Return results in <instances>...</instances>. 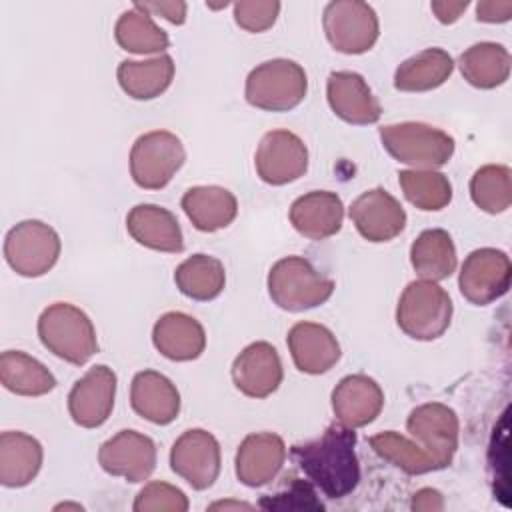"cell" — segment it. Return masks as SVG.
Masks as SVG:
<instances>
[{"mask_svg":"<svg viewBox=\"0 0 512 512\" xmlns=\"http://www.w3.org/2000/svg\"><path fill=\"white\" fill-rule=\"evenodd\" d=\"M356 432L344 424H330L320 438L290 448L292 460L324 496L338 500L360 482Z\"/></svg>","mask_w":512,"mask_h":512,"instance_id":"1","label":"cell"},{"mask_svg":"<svg viewBox=\"0 0 512 512\" xmlns=\"http://www.w3.org/2000/svg\"><path fill=\"white\" fill-rule=\"evenodd\" d=\"M38 336L54 356L82 366L98 352L92 320L70 302H54L38 318Z\"/></svg>","mask_w":512,"mask_h":512,"instance_id":"2","label":"cell"},{"mask_svg":"<svg viewBox=\"0 0 512 512\" xmlns=\"http://www.w3.org/2000/svg\"><path fill=\"white\" fill-rule=\"evenodd\" d=\"M334 292V280L318 272L302 256H286L268 272L272 302L288 312H302L324 304Z\"/></svg>","mask_w":512,"mask_h":512,"instance_id":"3","label":"cell"},{"mask_svg":"<svg viewBox=\"0 0 512 512\" xmlns=\"http://www.w3.org/2000/svg\"><path fill=\"white\" fill-rule=\"evenodd\" d=\"M308 90L304 68L288 58H272L250 70L244 96L250 106L266 112L296 108Z\"/></svg>","mask_w":512,"mask_h":512,"instance_id":"4","label":"cell"},{"mask_svg":"<svg viewBox=\"0 0 512 512\" xmlns=\"http://www.w3.org/2000/svg\"><path fill=\"white\" fill-rule=\"evenodd\" d=\"M380 140L394 160L416 170H434L448 164L456 148L448 132L424 122L386 124L380 128Z\"/></svg>","mask_w":512,"mask_h":512,"instance_id":"5","label":"cell"},{"mask_svg":"<svg viewBox=\"0 0 512 512\" xmlns=\"http://www.w3.org/2000/svg\"><path fill=\"white\" fill-rule=\"evenodd\" d=\"M452 310V300L442 286L432 280H414L398 300L396 324L414 340H436L448 330Z\"/></svg>","mask_w":512,"mask_h":512,"instance_id":"6","label":"cell"},{"mask_svg":"<svg viewBox=\"0 0 512 512\" xmlns=\"http://www.w3.org/2000/svg\"><path fill=\"white\" fill-rule=\"evenodd\" d=\"M186 150L168 130H152L136 138L130 150V176L144 190L164 188L182 168Z\"/></svg>","mask_w":512,"mask_h":512,"instance_id":"7","label":"cell"},{"mask_svg":"<svg viewBox=\"0 0 512 512\" xmlns=\"http://www.w3.org/2000/svg\"><path fill=\"white\" fill-rule=\"evenodd\" d=\"M62 250L58 232L42 220H22L4 238L8 266L26 278H38L54 268Z\"/></svg>","mask_w":512,"mask_h":512,"instance_id":"8","label":"cell"},{"mask_svg":"<svg viewBox=\"0 0 512 512\" xmlns=\"http://www.w3.org/2000/svg\"><path fill=\"white\" fill-rule=\"evenodd\" d=\"M322 26L330 46L342 54L368 52L380 34L374 8L360 0L328 2L324 8Z\"/></svg>","mask_w":512,"mask_h":512,"instance_id":"9","label":"cell"},{"mask_svg":"<svg viewBox=\"0 0 512 512\" xmlns=\"http://www.w3.org/2000/svg\"><path fill=\"white\" fill-rule=\"evenodd\" d=\"M510 280L512 264L508 254L496 248H478L466 256L458 286L468 302L486 306L508 292Z\"/></svg>","mask_w":512,"mask_h":512,"instance_id":"10","label":"cell"},{"mask_svg":"<svg viewBox=\"0 0 512 512\" xmlns=\"http://www.w3.org/2000/svg\"><path fill=\"white\" fill-rule=\"evenodd\" d=\"M222 466L218 440L202 428L186 430L170 450V468L194 490L210 488Z\"/></svg>","mask_w":512,"mask_h":512,"instance_id":"11","label":"cell"},{"mask_svg":"<svg viewBox=\"0 0 512 512\" xmlns=\"http://www.w3.org/2000/svg\"><path fill=\"white\" fill-rule=\"evenodd\" d=\"M254 166L262 182L284 186L306 174L308 148L294 132L272 130L262 136L254 154Z\"/></svg>","mask_w":512,"mask_h":512,"instance_id":"12","label":"cell"},{"mask_svg":"<svg viewBox=\"0 0 512 512\" xmlns=\"http://www.w3.org/2000/svg\"><path fill=\"white\" fill-rule=\"evenodd\" d=\"M406 428L432 456L438 470L452 464V458L458 448L460 430L458 416L452 408L440 402L420 404L410 412Z\"/></svg>","mask_w":512,"mask_h":512,"instance_id":"13","label":"cell"},{"mask_svg":"<svg viewBox=\"0 0 512 512\" xmlns=\"http://www.w3.org/2000/svg\"><path fill=\"white\" fill-rule=\"evenodd\" d=\"M98 462L106 474L138 484L156 468V444L142 432L120 430L100 446Z\"/></svg>","mask_w":512,"mask_h":512,"instance_id":"14","label":"cell"},{"mask_svg":"<svg viewBox=\"0 0 512 512\" xmlns=\"http://www.w3.org/2000/svg\"><path fill=\"white\" fill-rule=\"evenodd\" d=\"M116 374L112 368L98 364L92 366L70 390L68 412L82 428L102 426L114 408Z\"/></svg>","mask_w":512,"mask_h":512,"instance_id":"15","label":"cell"},{"mask_svg":"<svg viewBox=\"0 0 512 512\" xmlns=\"http://www.w3.org/2000/svg\"><path fill=\"white\" fill-rule=\"evenodd\" d=\"M350 220L368 242H388L404 230L406 212L388 190L372 188L350 204Z\"/></svg>","mask_w":512,"mask_h":512,"instance_id":"16","label":"cell"},{"mask_svg":"<svg viewBox=\"0 0 512 512\" xmlns=\"http://www.w3.org/2000/svg\"><path fill=\"white\" fill-rule=\"evenodd\" d=\"M286 460L284 440L274 432L248 434L236 450V478L250 488L270 484Z\"/></svg>","mask_w":512,"mask_h":512,"instance_id":"17","label":"cell"},{"mask_svg":"<svg viewBox=\"0 0 512 512\" xmlns=\"http://www.w3.org/2000/svg\"><path fill=\"white\" fill-rule=\"evenodd\" d=\"M282 362L270 342L248 344L232 364L234 386L250 398H266L282 384Z\"/></svg>","mask_w":512,"mask_h":512,"instance_id":"18","label":"cell"},{"mask_svg":"<svg viewBox=\"0 0 512 512\" xmlns=\"http://www.w3.org/2000/svg\"><path fill=\"white\" fill-rule=\"evenodd\" d=\"M326 96L332 112L348 124L366 126L380 120V102L358 72H332L326 82Z\"/></svg>","mask_w":512,"mask_h":512,"instance_id":"19","label":"cell"},{"mask_svg":"<svg viewBox=\"0 0 512 512\" xmlns=\"http://www.w3.org/2000/svg\"><path fill=\"white\" fill-rule=\"evenodd\" d=\"M382 406L384 392L378 382L366 374L344 376L332 390L334 416L348 428L368 426L378 418Z\"/></svg>","mask_w":512,"mask_h":512,"instance_id":"20","label":"cell"},{"mask_svg":"<svg viewBox=\"0 0 512 512\" xmlns=\"http://www.w3.org/2000/svg\"><path fill=\"white\" fill-rule=\"evenodd\" d=\"M288 350L294 366L304 374H324L340 360V344L330 328L316 322H298L288 332Z\"/></svg>","mask_w":512,"mask_h":512,"instance_id":"21","label":"cell"},{"mask_svg":"<svg viewBox=\"0 0 512 512\" xmlns=\"http://www.w3.org/2000/svg\"><path fill=\"white\" fill-rule=\"evenodd\" d=\"M344 204L336 192L314 190L296 198L290 206V222L298 234L310 240H326L342 228Z\"/></svg>","mask_w":512,"mask_h":512,"instance_id":"22","label":"cell"},{"mask_svg":"<svg viewBox=\"0 0 512 512\" xmlns=\"http://www.w3.org/2000/svg\"><path fill=\"white\" fill-rule=\"evenodd\" d=\"M130 404L144 420L166 426L178 418L180 392L164 374L156 370H142L132 380Z\"/></svg>","mask_w":512,"mask_h":512,"instance_id":"23","label":"cell"},{"mask_svg":"<svg viewBox=\"0 0 512 512\" xmlns=\"http://www.w3.org/2000/svg\"><path fill=\"white\" fill-rule=\"evenodd\" d=\"M128 234L150 250L178 254L184 250V236L176 216L158 204H138L126 216Z\"/></svg>","mask_w":512,"mask_h":512,"instance_id":"24","label":"cell"},{"mask_svg":"<svg viewBox=\"0 0 512 512\" xmlns=\"http://www.w3.org/2000/svg\"><path fill=\"white\" fill-rule=\"evenodd\" d=\"M152 342L168 360L190 362L204 352L206 332L194 316L184 312H166L152 328Z\"/></svg>","mask_w":512,"mask_h":512,"instance_id":"25","label":"cell"},{"mask_svg":"<svg viewBox=\"0 0 512 512\" xmlns=\"http://www.w3.org/2000/svg\"><path fill=\"white\" fill-rule=\"evenodd\" d=\"M42 444L20 430L0 434V484L6 488L28 486L40 472Z\"/></svg>","mask_w":512,"mask_h":512,"instance_id":"26","label":"cell"},{"mask_svg":"<svg viewBox=\"0 0 512 512\" xmlns=\"http://www.w3.org/2000/svg\"><path fill=\"white\" fill-rule=\"evenodd\" d=\"M182 210L200 232H216L230 226L238 214L236 196L222 186H192L182 196Z\"/></svg>","mask_w":512,"mask_h":512,"instance_id":"27","label":"cell"},{"mask_svg":"<svg viewBox=\"0 0 512 512\" xmlns=\"http://www.w3.org/2000/svg\"><path fill=\"white\" fill-rule=\"evenodd\" d=\"M454 70L452 56L442 48H426L404 60L394 72L400 92H428L442 86Z\"/></svg>","mask_w":512,"mask_h":512,"instance_id":"28","label":"cell"},{"mask_svg":"<svg viewBox=\"0 0 512 512\" xmlns=\"http://www.w3.org/2000/svg\"><path fill=\"white\" fill-rule=\"evenodd\" d=\"M120 88L134 100H152L168 90L174 78V60L168 54L150 60H124L118 70Z\"/></svg>","mask_w":512,"mask_h":512,"instance_id":"29","label":"cell"},{"mask_svg":"<svg viewBox=\"0 0 512 512\" xmlns=\"http://www.w3.org/2000/svg\"><path fill=\"white\" fill-rule=\"evenodd\" d=\"M410 262L422 280H444L456 270V246L442 228H430L418 234L410 246Z\"/></svg>","mask_w":512,"mask_h":512,"instance_id":"30","label":"cell"},{"mask_svg":"<svg viewBox=\"0 0 512 512\" xmlns=\"http://www.w3.org/2000/svg\"><path fill=\"white\" fill-rule=\"evenodd\" d=\"M458 66L468 84L480 90H492L508 80L510 54L502 44L478 42L460 54Z\"/></svg>","mask_w":512,"mask_h":512,"instance_id":"31","label":"cell"},{"mask_svg":"<svg viewBox=\"0 0 512 512\" xmlns=\"http://www.w3.org/2000/svg\"><path fill=\"white\" fill-rule=\"evenodd\" d=\"M0 382L18 396H44L56 388L54 374L40 360L20 350L2 352Z\"/></svg>","mask_w":512,"mask_h":512,"instance_id":"32","label":"cell"},{"mask_svg":"<svg viewBox=\"0 0 512 512\" xmlns=\"http://www.w3.org/2000/svg\"><path fill=\"white\" fill-rule=\"evenodd\" d=\"M178 290L198 302H208L220 296L226 284L224 264L208 254H194L186 258L174 272Z\"/></svg>","mask_w":512,"mask_h":512,"instance_id":"33","label":"cell"},{"mask_svg":"<svg viewBox=\"0 0 512 512\" xmlns=\"http://www.w3.org/2000/svg\"><path fill=\"white\" fill-rule=\"evenodd\" d=\"M114 36L122 50L134 54H156L170 46L168 34L152 20V14L138 6L120 14Z\"/></svg>","mask_w":512,"mask_h":512,"instance_id":"34","label":"cell"},{"mask_svg":"<svg viewBox=\"0 0 512 512\" xmlns=\"http://www.w3.org/2000/svg\"><path fill=\"white\" fill-rule=\"evenodd\" d=\"M370 446L380 458L394 464L406 474L418 476V474H428L438 470L432 456L420 444L408 440L406 436L394 430H386L370 436Z\"/></svg>","mask_w":512,"mask_h":512,"instance_id":"35","label":"cell"},{"mask_svg":"<svg viewBox=\"0 0 512 512\" xmlns=\"http://www.w3.org/2000/svg\"><path fill=\"white\" fill-rule=\"evenodd\" d=\"M400 188L410 204L420 210H442L452 200V184L446 174L436 170H400Z\"/></svg>","mask_w":512,"mask_h":512,"instance_id":"36","label":"cell"},{"mask_svg":"<svg viewBox=\"0 0 512 512\" xmlns=\"http://www.w3.org/2000/svg\"><path fill=\"white\" fill-rule=\"evenodd\" d=\"M472 202L488 212L500 214L512 204V182L510 168L502 164H486L478 168L470 180Z\"/></svg>","mask_w":512,"mask_h":512,"instance_id":"37","label":"cell"},{"mask_svg":"<svg viewBox=\"0 0 512 512\" xmlns=\"http://www.w3.org/2000/svg\"><path fill=\"white\" fill-rule=\"evenodd\" d=\"M186 494L168 482H148L134 500L136 512H186Z\"/></svg>","mask_w":512,"mask_h":512,"instance_id":"38","label":"cell"},{"mask_svg":"<svg viewBox=\"0 0 512 512\" xmlns=\"http://www.w3.org/2000/svg\"><path fill=\"white\" fill-rule=\"evenodd\" d=\"M260 508H266V510H324V504L316 500L312 482L292 478L286 492H278L274 496H264L260 500Z\"/></svg>","mask_w":512,"mask_h":512,"instance_id":"39","label":"cell"},{"mask_svg":"<svg viewBox=\"0 0 512 512\" xmlns=\"http://www.w3.org/2000/svg\"><path fill=\"white\" fill-rule=\"evenodd\" d=\"M280 12L276 0H240L234 4V20L246 32H264L274 26Z\"/></svg>","mask_w":512,"mask_h":512,"instance_id":"40","label":"cell"},{"mask_svg":"<svg viewBox=\"0 0 512 512\" xmlns=\"http://www.w3.org/2000/svg\"><path fill=\"white\" fill-rule=\"evenodd\" d=\"M134 6L146 10L148 14L164 16L172 24H184L186 22V2L170 0V2H134Z\"/></svg>","mask_w":512,"mask_h":512,"instance_id":"41","label":"cell"},{"mask_svg":"<svg viewBox=\"0 0 512 512\" xmlns=\"http://www.w3.org/2000/svg\"><path fill=\"white\" fill-rule=\"evenodd\" d=\"M512 18V2L510 0H482L476 4V20L478 22H508Z\"/></svg>","mask_w":512,"mask_h":512,"instance_id":"42","label":"cell"},{"mask_svg":"<svg viewBox=\"0 0 512 512\" xmlns=\"http://www.w3.org/2000/svg\"><path fill=\"white\" fill-rule=\"evenodd\" d=\"M430 8L442 24H452L468 8V0H462V2H432Z\"/></svg>","mask_w":512,"mask_h":512,"instance_id":"43","label":"cell"},{"mask_svg":"<svg viewBox=\"0 0 512 512\" xmlns=\"http://www.w3.org/2000/svg\"><path fill=\"white\" fill-rule=\"evenodd\" d=\"M442 504V496L438 490L432 488H422L414 494L412 498V508L414 510H440Z\"/></svg>","mask_w":512,"mask_h":512,"instance_id":"44","label":"cell"},{"mask_svg":"<svg viewBox=\"0 0 512 512\" xmlns=\"http://www.w3.org/2000/svg\"><path fill=\"white\" fill-rule=\"evenodd\" d=\"M212 510H216V508H244V510H252V506L250 504H246V502H216V504H212L210 506Z\"/></svg>","mask_w":512,"mask_h":512,"instance_id":"45","label":"cell"},{"mask_svg":"<svg viewBox=\"0 0 512 512\" xmlns=\"http://www.w3.org/2000/svg\"><path fill=\"white\" fill-rule=\"evenodd\" d=\"M58 508H78V510H82L80 504H60V506H56V510H58Z\"/></svg>","mask_w":512,"mask_h":512,"instance_id":"46","label":"cell"}]
</instances>
